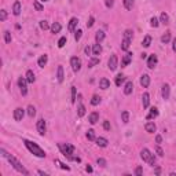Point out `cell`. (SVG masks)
I'll list each match as a JSON object with an SVG mask.
<instances>
[{
	"instance_id": "obj_27",
	"label": "cell",
	"mask_w": 176,
	"mask_h": 176,
	"mask_svg": "<svg viewBox=\"0 0 176 176\" xmlns=\"http://www.w3.org/2000/svg\"><path fill=\"white\" fill-rule=\"evenodd\" d=\"M131 43H132V40H128V39H122V41H121V50L127 51V50H128V48H130Z\"/></svg>"
},
{
	"instance_id": "obj_13",
	"label": "cell",
	"mask_w": 176,
	"mask_h": 176,
	"mask_svg": "<svg viewBox=\"0 0 176 176\" xmlns=\"http://www.w3.org/2000/svg\"><path fill=\"white\" fill-rule=\"evenodd\" d=\"M161 95H162L164 99H169V95H171V87H169L168 84H164V85H162Z\"/></svg>"
},
{
	"instance_id": "obj_55",
	"label": "cell",
	"mask_w": 176,
	"mask_h": 176,
	"mask_svg": "<svg viewBox=\"0 0 176 176\" xmlns=\"http://www.w3.org/2000/svg\"><path fill=\"white\" fill-rule=\"evenodd\" d=\"M103 128H105L106 131H109V130H110V122H109L108 120H106V121H103Z\"/></svg>"
},
{
	"instance_id": "obj_53",
	"label": "cell",
	"mask_w": 176,
	"mask_h": 176,
	"mask_svg": "<svg viewBox=\"0 0 176 176\" xmlns=\"http://www.w3.org/2000/svg\"><path fill=\"white\" fill-rule=\"evenodd\" d=\"M155 153H157L160 157H162V155H164V151H162V149L160 147V146H157V147H155Z\"/></svg>"
},
{
	"instance_id": "obj_56",
	"label": "cell",
	"mask_w": 176,
	"mask_h": 176,
	"mask_svg": "<svg viewBox=\"0 0 176 176\" xmlns=\"http://www.w3.org/2000/svg\"><path fill=\"white\" fill-rule=\"evenodd\" d=\"M84 51H85V54H87V55H91V52H92V48L87 46V47H85V50H84Z\"/></svg>"
},
{
	"instance_id": "obj_61",
	"label": "cell",
	"mask_w": 176,
	"mask_h": 176,
	"mask_svg": "<svg viewBox=\"0 0 176 176\" xmlns=\"http://www.w3.org/2000/svg\"><path fill=\"white\" fill-rule=\"evenodd\" d=\"M37 173H39V175H44V176H47V173H46V172H43V171H37Z\"/></svg>"
},
{
	"instance_id": "obj_24",
	"label": "cell",
	"mask_w": 176,
	"mask_h": 176,
	"mask_svg": "<svg viewBox=\"0 0 176 176\" xmlns=\"http://www.w3.org/2000/svg\"><path fill=\"white\" fill-rule=\"evenodd\" d=\"M51 32L52 33H59L61 32V29H62V26H61V24L59 22H54L52 25H51Z\"/></svg>"
},
{
	"instance_id": "obj_3",
	"label": "cell",
	"mask_w": 176,
	"mask_h": 176,
	"mask_svg": "<svg viewBox=\"0 0 176 176\" xmlns=\"http://www.w3.org/2000/svg\"><path fill=\"white\" fill-rule=\"evenodd\" d=\"M7 160H8V162L11 164V166L15 169V171H18L19 173H22V175H29V172L26 171L25 168H24V165H22L21 162L17 160L15 157H13V155H10L8 154V157H7Z\"/></svg>"
},
{
	"instance_id": "obj_41",
	"label": "cell",
	"mask_w": 176,
	"mask_h": 176,
	"mask_svg": "<svg viewBox=\"0 0 176 176\" xmlns=\"http://www.w3.org/2000/svg\"><path fill=\"white\" fill-rule=\"evenodd\" d=\"M55 164H57V165H59V168L65 169V171H70V168H69L68 165H65L63 162H61V161H59V160H55Z\"/></svg>"
},
{
	"instance_id": "obj_26",
	"label": "cell",
	"mask_w": 176,
	"mask_h": 176,
	"mask_svg": "<svg viewBox=\"0 0 176 176\" xmlns=\"http://www.w3.org/2000/svg\"><path fill=\"white\" fill-rule=\"evenodd\" d=\"M99 87H101L102 90H108L109 87H110V81H109L108 79H101V81H99Z\"/></svg>"
},
{
	"instance_id": "obj_23",
	"label": "cell",
	"mask_w": 176,
	"mask_h": 176,
	"mask_svg": "<svg viewBox=\"0 0 176 176\" xmlns=\"http://www.w3.org/2000/svg\"><path fill=\"white\" fill-rule=\"evenodd\" d=\"M13 14L14 15L21 14V3H19V1H15L14 6H13Z\"/></svg>"
},
{
	"instance_id": "obj_12",
	"label": "cell",
	"mask_w": 176,
	"mask_h": 176,
	"mask_svg": "<svg viewBox=\"0 0 176 176\" xmlns=\"http://www.w3.org/2000/svg\"><path fill=\"white\" fill-rule=\"evenodd\" d=\"M157 55H150V57H149V59H147V68L149 69H154V66L157 65Z\"/></svg>"
},
{
	"instance_id": "obj_49",
	"label": "cell",
	"mask_w": 176,
	"mask_h": 176,
	"mask_svg": "<svg viewBox=\"0 0 176 176\" xmlns=\"http://www.w3.org/2000/svg\"><path fill=\"white\" fill-rule=\"evenodd\" d=\"M72 103H76V87H72V99H70Z\"/></svg>"
},
{
	"instance_id": "obj_33",
	"label": "cell",
	"mask_w": 176,
	"mask_h": 176,
	"mask_svg": "<svg viewBox=\"0 0 176 176\" xmlns=\"http://www.w3.org/2000/svg\"><path fill=\"white\" fill-rule=\"evenodd\" d=\"M121 119H122V122H124V124H127V122L130 121V113H128L127 110H124L121 113Z\"/></svg>"
},
{
	"instance_id": "obj_54",
	"label": "cell",
	"mask_w": 176,
	"mask_h": 176,
	"mask_svg": "<svg viewBox=\"0 0 176 176\" xmlns=\"http://www.w3.org/2000/svg\"><path fill=\"white\" fill-rule=\"evenodd\" d=\"M143 173V169H142V166H138L136 169H135V175H138V176H140Z\"/></svg>"
},
{
	"instance_id": "obj_32",
	"label": "cell",
	"mask_w": 176,
	"mask_h": 176,
	"mask_svg": "<svg viewBox=\"0 0 176 176\" xmlns=\"http://www.w3.org/2000/svg\"><path fill=\"white\" fill-rule=\"evenodd\" d=\"M150 44H151V37L150 36H146L143 39V41H142V46H143L144 48H149V47H150Z\"/></svg>"
},
{
	"instance_id": "obj_4",
	"label": "cell",
	"mask_w": 176,
	"mask_h": 176,
	"mask_svg": "<svg viewBox=\"0 0 176 176\" xmlns=\"http://www.w3.org/2000/svg\"><path fill=\"white\" fill-rule=\"evenodd\" d=\"M140 157H142V160L144 162H147L149 165H153V166L155 165V157H154V154H151V151L149 149H142Z\"/></svg>"
},
{
	"instance_id": "obj_40",
	"label": "cell",
	"mask_w": 176,
	"mask_h": 176,
	"mask_svg": "<svg viewBox=\"0 0 176 176\" xmlns=\"http://www.w3.org/2000/svg\"><path fill=\"white\" fill-rule=\"evenodd\" d=\"M98 63H99V58H92V59H91L90 61V63H88V68H94V66L95 65H98Z\"/></svg>"
},
{
	"instance_id": "obj_11",
	"label": "cell",
	"mask_w": 176,
	"mask_h": 176,
	"mask_svg": "<svg viewBox=\"0 0 176 176\" xmlns=\"http://www.w3.org/2000/svg\"><path fill=\"white\" fill-rule=\"evenodd\" d=\"M131 61H132V52H127V54L124 55V58H122V61H121V66L122 68L128 66L131 63Z\"/></svg>"
},
{
	"instance_id": "obj_7",
	"label": "cell",
	"mask_w": 176,
	"mask_h": 176,
	"mask_svg": "<svg viewBox=\"0 0 176 176\" xmlns=\"http://www.w3.org/2000/svg\"><path fill=\"white\" fill-rule=\"evenodd\" d=\"M108 66H109V69H110L111 72L117 69V66H119V58H117V55H114V54H113L110 58H109Z\"/></svg>"
},
{
	"instance_id": "obj_47",
	"label": "cell",
	"mask_w": 176,
	"mask_h": 176,
	"mask_svg": "<svg viewBox=\"0 0 176 176\" xmlns=\"http://www.w3.org/2000/svg\"><path fill=\"white\" fill-rule=\"evenodd\" d=\"M33 7L36 8L37 11H41V10H43V6H41V4H40L37 0H35V1H33Z\"/></svg>"
},
{
	"instance_id": "obj_39",
	"label": "cell",
	"mask_w": 176,
	"mask_h": 176,
	"mask_svg": "<svg viewBox=\"0 0 176 176\" xmlns=\"http://www.w3.org/2000/svg\"><path fill=\"white\" fill-rule=\"evenodd\" d=\"M35 114H36V109H35V106H29L28 108V116L29 117H35Z\"/></svg>"
},
{
	"instance_id": "obj_46",
	"label": "cell",
	"mask_w": 176,
	"mask_h": 176,
	"mask_svg": "<svg viewBox=\"0 0 176 176\" xmlns=\"http://www.w3.org/2000/svg\"><path fill=\"white\" fill-rule=\"evenodd\" d=\"M66 41H68V39H66V37H61V39H59V41H58V47H59V48H62V47L66 44Z\"/></svg>"
},
{
	"instance_id": "obj_45",
	"label": "cell",
	"mask_w": 176,
	"mask_h": 176,
	"mask_svg": "<svg viewBox=\"0 0 176 176\" xmlns=\"http://www.w3.org/2000/svg\"><path fill=\"white\" fill-rule=\"evenodd\" d=\"M81 35H83V30H81V29L76 30V33H74V40L76 41H79V40L81 39Z\"/></svg>"
},
{
	"instance_id": "obj_9",
	"label": "cell",
	"mask_w": 176,
	"mask_h": 176,
	"mask_svg": "<svg viewBox=\"0 0 176 176\" xmlns=\"http://www.w3.org/2000/svg\"><path fill=\"white\" fill-rule=\"evenodd\" d=\"M24 114H25V110H24L22 108H17L14 110V120L15 121H22Z\"/></svg>"
},
{
	"instance_id": "obj_48",
	"label": "cell",
	"mask_w": 176,
	"mask_h": 176,
	"mask_svg": "<svg viewBox=\"0 0 176 176\" xmlns=\"http://www.w3.org/2000/svg\"><path fill=\"white\" fill-rule=\"evenodd\" d=\"M6 18H7V11L1 10L0 11V21H6Z\"/></svg>"
},
{
	"instance_id": "obj_6",
	"label": "cell",
	"mask_w": 176,
	"mask_h": 176,
	"mask_svg": "<svg viewBox=\"0 0 176 176\" xmlns=\"http://www.w3.org/2000/svg\"><path fill=\"white\" fill-rule=\"evenodd\" d=\"M18 87H19V90H21V94L25 96L26 94H28V80L24 79V77H19L18 79Z\"/></svg>"
},
{
	"instance_id": "obj_60",
	"label": "cell",
	"mask_w": 176,
	"mask_h": 176,
	"mask_svg": "<svg viewBox=\"0 0 176 176\" xmlns=\"http://www.w3.org/2000/svg\"><path fill=\"white\" fill-rule=\"evenodd\" d=\"M85 171H87V172H92V168H91L90 165H87L85 166Z\"/></svg>"
},
{
	"instance_id": "obj_42",
	"label": "cell",
	"mask_w": 176,
	"mask_h": 176,
	"mask_svg": "<svg viewBox=\"0 0 176 176\" xmlns=\"http://www.w3.org/2000/svg\"><path fill=\"white\" fill-rule=\"evenodd\" d=\"M150 25L153 26V28H158V25H160V21H158L155 17H153V18L150 19Z\"/></svg>"
},
{
	"instance_id": "obj_21",
	"label": "cell",
	"mask_w": 176,
	"mask_h": 176,
	"mask_svg": "<svg viewBox=\"0 0 176 176\" xmlns=\"http://www.w3.org/2000/svg\"><path fill=\"white\" fill-rule=\"evenodd\" d=\"M142 103H143V108H149V103H150V95L147 92L143 94V96H142Z\"/></svg>"
},
{
	"instance_id": "obj_18",
	"label": "cell",
	"mask_w": 176,
	"mask_h": 176,
	"mask_svg": "<svg viewBox=\"0 0 176 176\" xmlns=\"http://www.w3.org/2000/svg\"><path fill=\"white\" fill-rule=\"evenodd\" d=\"M157 116H158V109L157 108H151L146 119H147V120H153V119H155Z\"/></svg>"
},
{
	"instance_id": "obj_30",
	"label": "cell",
	"mask_w": 176,
	"mask_h": 176,
	"mask_svg": "<svg viewBox=\"0 0 176 176\" xmlns=\"http://www.w3.org/2000/svg\"><path fill=\"white\" fill-rule=\"evenodd\" d=\"M160 22L161 24H164V25H166V24H169V17L166 13H162L161 15H160Z\"/></svg>"
},
{
	"instance_id": "obj_34",
	"label": "cell",
	"mask_w": 176,
	"mask_h": 176,
	"mask_svg": "<svg viewBox=\"0 0 176 176\" xmlns=\"http://www.w3.org/2000/svg\"><path fill=\"white\" fill-rule=\"evenodd\" d=\"M124 81H125V77H124L122 74H119L117 77H116V85H117V87H120L122 83H124Z\"/></svg>"
},
{
	"instance_id": "obj_14",
	"label": "cell",
	"mask_w": 176,
	"mask_h": 176,
	"mask_svg": "<svg viewBox=\"0 0 176 176\" xmlns=\"http://www.w3.org/2000/svg\"><path fill=\"white\" fill-rule=\"evenodd\" d=\"M144 130H146V132H149V133H154L155 130H157V127H155L154 122L149 121V122H146V125H144Z\"/></svg>"
},
{
	"instance_id": "obj_25",
	"label": "cell",
	"mask_w": 176,
	"mask_h": 176,
	"mask_svg": "<svg viewBox=\"0 0 176 176\" xmlns=\"http://www.w3.org/2000/svg\"><path fill=\"white\" fill-rule=\"evenodd\" d=\"M47 62H48V57H47V55H41V57L39 58L37 63H39L40 68H44V66L47 65Z\"/></svg>"
},
{
	"instance_id": "obj_2",
	"label": "cell",
	"mask_w": 176,
	"mask_h": 176,
	"mask_svg": "<svg viewBox=\"0 0 176 176\" xmlns=\"http://www.w3.org/2000/svg\"><path fill=\"white\" fill-rule=\"evenodd\" d=\"M58 147H59V150H61V153L63 155H65L68 160H70V161H74V155H73V153H74V146L70 143H58Z\"/></svg>"
},
{
	"instance_id": "obj_28",
	"label": "cell",
	"mask_w": 176,
	"mask_h": 176,
	"mask_svg": "<svg viewBox=\"0 0 176 176\" xmlns=\"http://www.w3.org/2000/svg\"><path fill=\"white\" fill-rule=\"evenodd\" d=\"M25 77H26V80H28V83H35V80H36V77H35V73H33L32 70H28Z\"/></svg>"
},
{
	"instance_id": "obj_20",
	"label": "cell",
	"mask_w": 176,
	"mask_h": 176,
	"mask_svg": "<svg viewBox=\"0 0 176 176\" xmlns=\"http://www.w3.org/2000/svg\"><path fill=\"white\" fill-rule=\"evenodd\" d=\"M63 68L62 66H58V70H57V80H58V83H62L63 81Z\"/></svg>"
},
{
	"instance_id": "obj_8",
	"label": "cell",
	"mask_w": 176,
	"mask_h": 176,
	"mask_svg": "<svg viewBox=\"0 0 176 176\" xmlns=\"http://www.w3.org/2000/svg\"><path fill=\"white\" fill-rule=\"evenodd\" d=\"M37 132L43 136V135H46V130H47V125H46V121H44V119H40L39 121H37Z\"/></svg>"
},
{
	"instance_id": "obj_38",
	"label": "cell",
	"mask_w": 176,
	"mask_h": 176,
	"mask_svg": "<svg viewBox=\"0 0 176 176\" xmlns=\"http://www.w3.org/2000/svg\"><path fill=\"white\" fill-rule=\"evenodd\" d=\"M169 40H171V32H166L165 35L161 37V41L164 44H166V43H169Z\"/></svg>"
},
{
	"instance_id": "obj_10",
	"label": "cell",
	"mask_w": 176,
	"mask_h": 176,
	"mask_svg": "<svg viewBox=\"0 0 176 176\" xmlns=\"http://www.w3.org/2000/svg\"><path fill=\"white\" fill-rule=\"evenodd\" d=\"M140 85L143 88H147L150 85V76L149 74H142L140 76Z\"/></svg>"
},
{
	"instance_id": "obj_50",
	"label": "cell",
	"mask_w": 176,
	"mask_h": 176,
	"mask_svg": "<svg viewBox=\"0 0 176 176\" xmlns=\"http://www.w3.org/2000/svg\"><path fill=\"white\" fill-rule=\"evenodd\" d=\"M94 24H95V18H94V17H90V19L87 22V26H88V28H92Z\"/></svg>"
},
{
	"instance_id": "obj_51",
	"label": "cell",
	"mask_w": 176,
	"mask_h": 176,
	"mask_svg": "<svg viewBox=\"0 0 176 176\" xmlns=\"http://www.w3.org/2000/svg\"><path fill=\"white\" fill-rule=\"evenodd\" d=\"M105 4H106V7L108 8H111L113 7V4H114V0H105Z\"/></svg>"
},
{
	"instance_id": "obj_16",
	"label": "cell",
	"mask_w": 176,
	"mask_h": 176,
	"mask_svg": "<svg viewBox=\"0 0 176 176\" xmlns=\"http://www.w3.org/2000/svg\"><path fill=\"white\" fill-rule=\"evenodd\" d=\"M98 120H99V113H96V111H94V113H91L90 117H88V121H90V124H96Z\"/></svg>"
},
{
	"instance_id": "obj_22",
	"label": "cell",
	"mask_w": 176,
	"mask_h": 176,
	"mask_svg": "<svg viewBox=\"0 0 176 176\" xmlns=\"http://www.w3.org/2000/svg\"><path fill=\"white\" fill-rule=\"evenodd\" d=\"M95 40H96V43H99V44L103 41L105 40V32L103 30H98L96 35H95Z\"/></svg>"
},
{
	"instance_id": "obj_44",
	"label": "cell",
	"mask_w": 176,
	"mask_h": 176,
	"mask_svg": "<svg viewBox=\"0 0 176 176\" xmlns=\"http://www.w3.org/2000/svg\"><path fill=\"white\" fill-rule=\"evenodd\" d=\"M4 41H6V43H11V33L8 32V30L4 32Z\"/></svg>"
},
{
	"instance_id": "obj_31",
	"label": "cell",
	"mask_w": 176,
	"mask_h": 176,
	"mask_svg": "<svg viewBox=\"0 0 176 176\" xmlns=\"http://www.w3.org/2000/svg\"><path fill=\"white\" fill-rule=\"evenodd\" d=\"M102 52V47H101V44L99 43H96L95 46L92 47V54L94 55H99Z\"/></svg>"
},
{
	"instance_id": "obj_36",
	"label": "cell",
	"mask_w": 176,
	"mask_h": 176,
	"mask_svg": "<svg viewBox=\"0 0 176 176\" xmlns=\"http://www.w3.org/2000/svg\"><path fill=\"white\" fill-rule=\"evenodd\" d=\"M124 7L127 10H132L133 7V0H124Z\"/></svg>"
},
{
	"instance_id": "obj_15",
	"label": "cell",
	"mask_w": 176,
	"mask_h": 176,
	"mask_svg": "<svg viewBox=\"0 0 176 176\" xmlns=\"http://www.w3.org/2000/svg\"><path fill=\"white\" fill-rule=\"evenodd\" d=\"M95 142H96V144L99 146V147H106V146H108V143H109V140L106 139V138H102V136L96 138V139H95Z\"/></svg>"
},
{
	"instance_id": "obj_17",
	"label": "cell",
	"mask_w": 176,
	"mask_h": 176,
	"mask_svg": "<svg viewBox=\"0 0 176 176\" xmlns=\"http://www.w3.org/2000/svg\"><path fill=\"white\" fill-rule=\"evenodd\" d=\"M77 24H79V19H77V18H72V19H70V21H69V25H68V30H69V32H73L74 28L77 26Z\"/></svg>"
},
{
	"instance_id": "obj_19",
	"label": "cell",
	"mask_w": 176,
	"mask_h": 176,
	"mask_svg": "<svg viewBox=\"0 0 176 176\" xmlns=\"http://www.w3.org/2000/svg\"><path fill=\"white\" fill-rule=\"evenodd\" d=\"M132 90H133L132 81H127L125 87H124V94H125V95H130V94H132Z\"/></svg>"
},
{
	"instance_id": "obj_43",
	"label": "cell",
	"mask_w": 176,
	"mask_h": 176,
	"mask_svg": "<svg viewBox=\"0 0 176 176\" xmlns=\"http://www.w3.org/2000/svg\"><path fill=\"white\" fill-rule=\"evenodd\" d=\"M40 28L43 29V30H47V29H50L51 26L48 25V22L47 21H40Z\"/></svg>"
},
{
	"instance_id": "obj_35",
	"label": "cell",
	"mask_w": 176,
	"mask_h": 176,
	"mask_svg": "<svg viewBox=\"0 0 176 176\" xmlns=\"http://www.w3.org/2000/svg\"><path fill=\"white\" fill-rule=\"evenodd\" d=\"M99 103H101V96H98V95H94L92 99H91V105H92V106H98Z\"/></svg>"
},
{
	"instance_id": "obj_58",
	"label": "cell",
	"mask_w": 176,
	"mask_h": 176,
	"mask_svg": "<svg viewBox=\"0 0 176 176\" xmlns=\"http://www.w3.org/2000/svg\"><path fill=\"white\" fill-rule=\"evenodd\" d=\"M155 142H157V143H161V142H162V136H161V135H157V136H155Z\"/></svg>"
},
{
	"instance_id": "obj_52",
	"label": "cell",
	"mask_w": 176,
	"mask_h": 176,
	"mask_svg": "<svg viewBox=\"0 0 176 176\" xmlns=\"http://www.w3.org/2000/svg\"><path fill=\"white\" fill-rule=\"evenodd\" d=\"M98 165L101 166H106V160H103V158H98Z\"/></svg>"
},
{
	"instance_id": "obj_5",
	"label": "cell",
	"mask_w": 176,
	"mask_h": 176,
	"mask_svg": "<svg viewBox=\"0 0 176 176\" xmlns=\"http://www.w3.org/2000/svg\"><path fill=\"white\" fill-rule=\"evenodd\" d=\"M70 66H72V69H73V72L74 73L80 72V69H81V59L77 58V57L70 58Z\"/></svg>"
},
{
	"instance_id": "obj_63",
	"label": "cell",
	"mask_w": 176,
	"mask_h": 176,
	"mask_svg": "<svg viewBox=\"0 0 176 176\" xmlns=\"http://www.w3.org/2000/svg\"><path fill=\"white\" fill-rule=\"evenodd\" d=\"M41 1H47V0H41Z\"/></svg>"
},
{
	"instance_id": "obj_62",
	"label": "cell",
	"mask_w": 176,
	"mask_h": 176,
	"mask_svg": "<svg viewBox=\"0 0 176 176\" xmlns=\"http://www.w3.org/2000/svg\"><path fill=\"white\" fill-rule=\"evenodd\" d=\"M155 173H157V175H160V173H161V168H157V169H155Z\"/></svg>"
},
{
	"instance_id": "obj_57",
	"label": "cell",
	"mask_w": 176,
	"mask_h": 176,
	"mask_svg": "<svg viewBox=\"0 0 176 176\" xmlns=\"http://www.w3.org/2000/svg\"><path fill=\"white\" fill-rule=\"evenodd\" d=\"M0 154L3 155V157H6V158H7V157H8V154H7V151L4 150V149H0Z\"/></svg>"
},
{
	"instance_id": "obj_59",
	"label": "cell",
	"mask_w": 176,
	"mask_h": 176,
	"mask_svg": "<svg viewBox=\"0 0 176 176\" xmlns=\"http://www.w3.org/2000/svg\"><path fill=\"white\" fill-rule=\"evenodd\" d=\"M172 50H173V51H175V52H176V37H175V39H173V40H172Z\"/></svg>"
},
{
	"instance_id": "obj_29",
	"label": "cell",
	"mask_w": 176,
	"mask_h": 176,
	"mask_svg": "<svg viewBox=\"0 0 176 176\" xmlns=\"http://www.w3.org/2000/svg\"><path fill=\"white\" fill-rule=\"evenodd\" d=\"M84 114H85V106L83 103H79V106H77V116L83 117Z\"/></svg>"
},
{
	"instance_id": "obj_37",
	"label": "cell",
	"mask_w": 176,
	"mask_h": 176,
	"mask_svg": "<svg viewBox=\"0 0 176 176\" xmlns=\"http://www.w3.org/2000/svg\"><path fill=\"white\" fill-rule=\"evenodd\" d=\"M87 139L88 140H95L96 138H95V131L94 130H88V132H87Z\"/></svg>"
},
{
	"instance_id": "obj_1",
	"label": "cell",
	"mask_w": 176,
	"mask_h": 176,
	"mask_svg": "<svg viewBox=\"0 0 176 176\" xmlns=\"http://www.w3.org/2000/svg\"><path fill=\"white\" fill-rule=\"evenodd\" d=\"M24 143H25V146H26V149H28L32 154H35L36 157H39V158H44L46 157V151L43 150V149L40 147L39 144H36V143H33V142H30V140H24Z\"/></svg>"
}]
</instances>
